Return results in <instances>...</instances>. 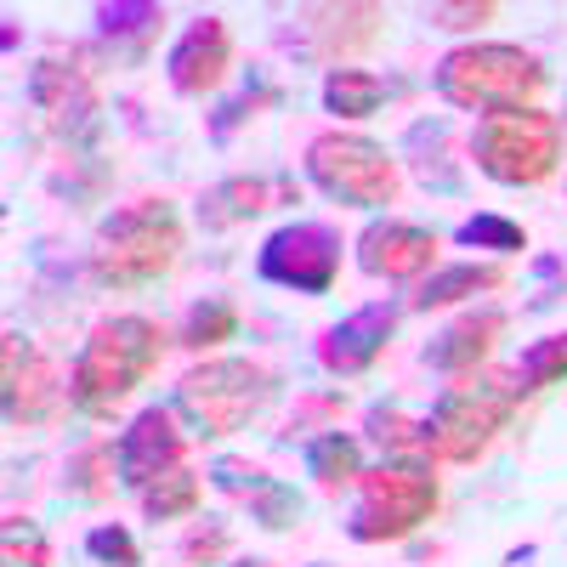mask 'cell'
<instances>
[{"label": "cell", "instance_id": "35", "mask_svg": "<svg viewBox=\"0 0 567 567\" xmlns=\"http://www.w3.org/2000/svg\"><path fill=\"white\" fill-rule=\"evenodd\" d=\"M341 403H347L341 392H329V398H307V414L318 420V414H329V409H341ZM296 432H307V420H290V437H296Z\"/></svg>", "mask_w": 567, "mask_h": 567}, {"label": "cell", "instance_id": "25", "mask_svg": "<svg viewBox=\"0 0 567 567\" xmlns=\"http://www.w3.org/2000/svg\"><path fill=\"white\" fill-rule=\"evenodd\" d=\"M97 29L103 40H131V58H142L148 45L159 40L165 29V7H154V0H120V7H97Z\"/></svg>", "mask_w": 567, "mask_h": 567}, {"label": "cell", "instance_id": "11", "mask_svg": "<svg viewBox=\"0 0 567 567\" xmlns=\"http://www.w3.org/2000/svg\"><path fill=\"white\" fill-rule=\"evenodd\" d=\"M69 403V381L52 369L34 341H23L18 329H7L0 341V409H7V425H52Z\"/></svg>", "mask_w": 567, "mask_h": 567}, {"label": "cell", "instance_id": "7", "mask_svg": "<svg viewBox=\"0 0 567 567\" xmlns=\"http://www.w3.org/2000/svg\"><path fill=\"white\" fill-rule=\"evenodd\" d=\"M437 465L432 460H381V465H363L358 477V499L347 516V534L358 545H392L409 539L414 528H425L437 516Z\"/></svg>", "mask_w": 567, "mask_h": 567}, {"label": "cell", "instance_id": "3", "mask_svg": "<svg viewBox=\"0 0 567 567\" xmlns=\"http://www.w3.org/2000/svg\"><path fill=\"white\" fill-rule=\"evenodd\" d=\"M187 245L182 210L171 199H131L97 221V245H91V278L103 290H142L159 272L176 267Z\"/></svg>", "mask_w": 567, "mask_h": 567}, {"label": "cell", "instance_id": "16", "mask_svg": "<svg viewBox=\"0 0 567 567\" xmlns=\"http://www.w3.org/2000/svg\"><path fill=\"white\" fill-rule=\"evenodd\" d=\"M505 329H511L505 307H465L460 318H449L437 336L425 341L420 363L432 374H449V381H465V374H477L494 358V347L505 341Z\"/></svg>", "mask_w": 567, "mask_h": 567}, {"label": "cell", "instance_id": "17", "mask_svg": "<svg viewBox=\"0 0 567 567\" xmlns=\"http://www.w3.org/2000/svg\"><path fill=\"white\" fill-rule=\"evenodd\" d=\"M29 97H34V109H45L52 120H85V109L97 103V69H91V52L45 58L29 74Z\"/></svg>", "mask_w": 567, "mask_h": 567}, {"label": "cell", "instance_id": "28", "mask_svg": "<svg viewBox=\"0 0 567 567\" xmlns=\"http://www.w3.org/2000/svg\"><path fill=\"white\" fill-rule=\"evenodd\" d=\"M454 245L488 250L494 261H505V256H516V250H528V233L516 227V221H505V216H494V210H483V216H471V221L454 227Z\"/></svg>", "mask_w": 567, "mask_h": 567}, {"label": "cell", "instance_id": "36", "mask_svg": "<svg viewBox=\"0 0 567 567\" xmlns=\"http://www.w3.org/2000/svg\"><path fill=\"white\" fill-rule=\"evenodd\" d=\"M233 567H267V561L261 556H245V561H233Z\"/></svg>", "mask_w": 567, "mask_h": 567}, {"label": "cell", "instance_id": "23", "mask_svg": "<svg viewBox=\"0 0 567 567\" xmlns=\"http://www.w3.org/2000/svg\"><path fill=\"white\" fill-rule=\"evenodd\" d=\"M233 336H239V307H233L227 296L194 301L182 312V323H176V347H187V352H216Z\"/></svg>", "mask_w": 567, "mask_h": 567}, {"label": "cell", "instance_id": "18", "mask_svg": "<svg viewBox=\"0 0 567 567\" xmlns=\"http://www.w3.org/2000/svg\"><path fill=\"white\" fill-rule=\"evenodd\" d=\"M511 284V267L505 261H449V267H432L420 284L409 307L414 312H437V307H460V301H477V296H494Z\"/></svg>", "mask_w": 567, "mask_h": 567}, {"label": "cell", "instance_id": "9", "mask_svg": "<svg viewBox=\"0 0 567 567\" xmlns=\"http://www.w3.org/2000/svg\"><path fill=\"white\" fill-rule=\"evenodd\" d=\"M341 250L347 239L336 221H284L278 233H267V245L256 256V278L296 296H329L341 278Z\"/></svg>", "mask_w": 567, "mask_h": 567}, {"label": "cell", "instance_id": "14", "mask_svg": "<svg viewBox=\"0 0 567 567\" xmlns=\"http://www.w3.org/2000/svg\"><path fill=\"white\" fill-rule=\"evenodd\" d=\"M227 69H233V29L216 12L194 18L165 52V80L176 97H210V91H221Z\"/></svg>", "mask_w": 567, "mask_h": 567}, {"label": "cell", "instance_id": "19", "mask_svg": "<svg viewBox=\"0 0 567 567\" xmlns=\"http://www.w3.org/2000/svg\"><path fill=\"white\" fill-rule=\"evenodd\" d=\"M290 199H296V182H284V176H227L199 199V221L233 227V221H250V216H261L272 205H290Z\"/></svg>", "mask_w": 567, "mask_h": 567}, {"label": "cell", "instance_id": "29", "mask_svg": "<svg viewBox=\"0 0 567 567\" xmlns=\"http://www.w3.org/2000/svg\"><path fill=\"white\" fill-rule=\"evenodd\" d=\"M245 505H250V516H256L267 534H284V528H296V523H301V494H296L290 483H278V477H267Z\"/></svg>", "mask_w": 567, "mask_h": 567}, {"label": "cell", "instance_id": "21", "mask_svg": "<svg viewBox=\"0 0 567 567\" xmlns=\"http://www.w3.org/2000/svg\"><path fill=\"white\" fill-rule=\"evenodd\" d=\"M301 460H307V477H312L323 494L358 488V477H363V449H358L352 432H341V425H329V432H312L307 449H301Z\"/></svg>", "mask_w": 567, "mask_h": 567}, {"label": "cell", "instance_id": "26", "mask_svg": "<svg viewBox=\"0 0 567 567\" xmlns=\"http://www.w3.org/2000/svg\"><path fill=\"white\" fill-rule=\"evenodd\" d=\"M199 477L205 471H187V465H176V471H165L159 483H148L136 499H142V516L148 523H176V516H194L199 511Z\"/></svg>", "mask_w": 567, "mask_h": 567}, {"label": "cell", "instance_id": "15", "mask_svg": "<svg viewBox=\"0 0 567 567\" xmlns=\"http://www.w3.org/2000/svg\"><path fill=\"white\" fill-rule=\"evenodd\" d=\"M187 454V432H182V420L171 403H154V409H142L125 432H120V483L125 488H148L159 483L165 471H176Z\"/></svg>", "mask_w": 567, "mask_h": 567}, {"label": "cell", "instance_id": "30", "mask_svg": "<svg viewBox=\"0 0 567 567\" xmlns=\"http://www.w3.org/2000/svg\"><path fill=\"white\" fill-rule=\"evenodd\" d=\"M0 561H7V567H52V539H45L40 523H29V516H7Z\"/></svg>", "mask_w": 567, "mask_h": 567}, {"label": "cell", "instance_id": "4", "mask_svg": "<svg viewBox=\"0 0 567 567\" xmlns=\"http://www.w3.org/2000/svg\"><path fill=\"white\" fill-rule=\"evenodd\" d=\"M511 409H516L511 374L477 369L465 381H449L437 403L420 414V454L432 465H477L511 425Z\"/></svg>", "mask_w": 567, "mask_h": 567}, {"label": "cell", "instance_id": "24", "mask_svg": "<svg viewBox=\"0 0 567 567\" xmlns=\"http://www.w3.org/2000/svg\"><path fill=\"white\" fill-rule=\"evenodd\" d=\"M561 381H567V329H561V336L534 341L523 358H516V369H511L516 403H523V398H539V392H550V386H561Z\"/></svg>", "mask_w": 567, "mask_h": 567}, {"label": "cell", "instance_id": "22", "mask_svg": "<svg viewBox=\"0 0 567 567\" xmlns=\"http://www.w3.org/2000/svg\"><path fill=\"white\" fill-rule=\"evenodd\" d=\"M386 97H392V80H381L374 69L347 63V69L323 74V114H336V120H369Z\"/></svg>", "mask_w": 567, "mask_h": 567}, {"label": "cell", "instance_id": "1", "mask_svg": "<svg viewBox=\"0 0 567 567\" xmlns=\"http://www.w3.org/2000/svg\"><path fill=\"white\" fill-rule=\"evenodd\" d=\"M176 336L165 323L142 318V312H114L85 336V347L69 363V409H80L85 420H109L148 374L159 369L165 347Z\"/></svg>", "mask_w": 567, "mask_h": 567}, {"label": "cell", "instance_id": "27", "mask_svg": "<svg viewBox=\"0 0 567 567\" xmlns=\"http://www.w3.org/2000/svg\"><path fill=\"white\" fill-rule=\"evenodd\" d=\"M363 432H369V443L381 449L386 460H414L420 454V420H409L398 403H374L369 414H363ZM425 460V454H420Z\"/></svg>", "mask_w": 567, "mask_h": 567}, {"label": "cell", "instance_id": "31", "mask_svg": "<svg viewBox=\"0 0 567 567\" xmlns=\"http://www.w3.org/2000/svg\"><path fill=\"white\" fill-rule=\"evenodd\" d=\"M85 556L97 567H142V545L125 523H97L85 534Z\"/></svg>", "mask_w": 567, "mask_h": 567}, {"label": "cell", "instance_id": "13", "mask_svg": "<svg viewBox=\"0 0 567 567\" xmlns=\"http://www.w3.org/2000/svg\"><path fill=\"white\" fill-rule=\"evenodd\" d=\"M398 318H403L398 301H369V307L347 312L336 329H323L318 363L336 374V381H358V374H369L374 363L386 358V347L398 336Z\"/></svg>", "mask_w": 567, "mask_h": 567}, {"label": "cell", "instance_id": "8", "mask_svg": "<svg viewBox=\"0 0 567 567\" xmlns=\"http://www.w3.org/2000/svg\"><path fill=\"white\" fill-rule=\"evenodd\" d=\"M561 142H567L561 114H550V109H511V114H488V120L471 125L465 154L499 187H539L561 165Z\"/></svg>", "mask_w": 567, "mask_h": 567}, {"label": "cell", "instance_id": "33", "mask_svg": "<svg viewBox=\"0 0 567 567\" xmlns=\"http://www.w3.org/2000/svg\"><path fill=\"white\" fill-rule=\"evenodd\" d=\"M205 477H210L221 494H233V499H250V494L267 483V471H261V465H250V460H239V454H221V460H210Z\"/></svg>", "mask_w": 567, "mask_h": 567}, {"label": "cell", "instance_id": "2", "mask_svg": "<svg viewBox=\"0 0 567 567\" xmlns=\"http://www.w3.org/2000/svg\"><path fill=\"white\" fill-rule=\"evenodd\" d=\"M432 91L449 109L477 114V120L511 114V109H539L545 63L534 52H523V45H505V40H465L437 58Z\"/></svg>", "mask_w": 567, "mask_h": 567}, {"label": "cell", "instance_id": "20", "mask_svg": "<svg viewBox=\"0 0 567 567\" xmlns=\"http://www.w3.org/2000/svg\"><path fill=\"white\" fill-rule=\"evenodd\" d=\"M120 483V443L114 437H85L69 460H63V499L74 505H103L114 499Z\"/></svg>", "mask_w": 567, "mask_h": 567}, {"label": "cell", "instance_id": "37", "mask_svg": "<svg viewBox=\"0 0 567 567\" xmlns=\"http://www.w3.org/2000/svg\"><path fill=\"white\" fill-rule=\"evenodd\" d=\"M312 567H323V561H312Z\"/></svg>", "mask_w": 567, "mask_h": 567}, {"label": "cell", "instance_id": "5", "mask_svg": "<svg viewBox=\"0 0 567 567\" xmlns=\"http://www.w3.org/2000/svg\"><path fill=\"white\" fill-rule=\"evenodd\" d=\"M272 392H278V374L267 363H256V358H205L176 381L171 409L199 443H216V437L245 432V425L272 403Z\"/></svg>", "mask_w": 567, "mask_h": 567}, {"label": "cell", "instance_id": "32", "mask_svg": "<svg viewBox=\"0 0 567 567\" xmlns=\"http://www.w3.org/2000/svg\"><path fill=\"white\" fill-rule=\"evenodd\" d=\"M494 18H499L494 0H437V7H425V23L454 29V34H471V29H483Z\"/></svg>", "mask_w": 567, "mask_h": 567}, {"label": "cell", "instance_id": "10", "mask_svg": "<svg viewBox=\"0 0 567 567\" xmlns=\"http://www.w3.org/2000/svg\"><path fill=\"white\" fill-rule=\"evenodd\" d=\"M386 12L381 7H363V0H341V7H301L290 23L278 29V52H290L296 63H318L329 69H347V58L369 52L381 40Z\"/></svg>", "mask_w": 567, "mask_h": 567}, {"label": "cell", "instance_id": "12", "mask_svg": "<svg viewBox=\"0 0 567 567\" xmlns=\"http://www.w3.org/2000/svg\"><path fill=\"white\" fill-rule=\"evenodd\" d=\"M437 250H443L437 233L420 221H403V216H374L352 245L358 267L369 278H386V284H420L437 267Z\"/></svg>", "mask_w": 567, "mask_h": 567}, {"label": "cell", "instance_id": "6", "mask_svg": "<svg viewBox=\"0 0 567 567\" xmlns=\"http://www.w3.org/2000/svg\"><path fill=\"white\" fill-rule=\"evenodd\" d=\"M301 171H307V182L318 187L323 199L352 205V210H386V205H398V194H403V165H398V154L381 148L374 136L341 131V125L307 136Z\"/></svg>", "mask_w": 567, "mask_h": 567}, {"label": "cell", "instance_id": "34", "mask_svg": "<svg viewBox=\"0 0 567 567\" xmlns=\"http://www.w3.org/2000/svg\"><path fill=\"white\" fill-rule=\"evenodd\" d=\"M187 567H216L221 556H227V523H216V516H205V523L182 539V550H176Z\"/></svg>", "mask_w": 567, "mask_h": 567}]
</instances>
